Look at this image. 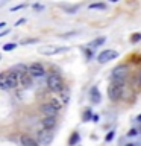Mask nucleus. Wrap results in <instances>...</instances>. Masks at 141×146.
Wrapping results in <instances>:
<instances>
[{"label": "nucleus", "mask_w": 141, "mask_h": 146, "mask_svg": "<svg viewBox=\"0 0 141 146\" xmlns=\"http://www.w3.org/2000/svg\"><path fill=\"white\" fill-rule=\"evenodd\" d=\"M47 87H49V90L55 91V93H61V91L64 90L62 78L59 75H56V73H52V75L47 78Z\"/></svg>", "instance_id": "f257e3e1"}, {"label": "nucleus", "mask_w": 141, "mask_h": 146, "mask_svg": "<svg viewBox=\"0 0 141 146\" xmlns=\"http://www.w3.org/2000/svg\"><path fill=\"white\" fill-rule=\"evenodd\" d=\"M123 94V84H117V82H112L111 85L108 87V96L111 100H118Z\"/></svg>", "instance_id": "f03ea898"}, {"label": "nucleus", "mask_w": 141, "mask_h": 146, "mask_svg": "<svg viewBox=\"0 0 141 146\" xmlns=\"http://www.w3.org/2000/svg\"><path fill=\"white\" fill-rule=\"evenodd\" d=\"M127 76V67L126 66H118L117 68H114L112 72V79L114 82H117V84H123Z\"/></svg>", "instance_id": "7ed1b4c3"}, {"label": "nucleus", "mask_w": 141, "mask_h": 146, "mask_svg": "<svg viewBox=\"0 0 141 146\" xmlns=\"http://www.w3.org/2000/svg\"><path fill=\"white\" fill-rule=\"evenodd\" d=\"M118 56V52L117 50H114V49H106V50H103V52H100L97 55V61L100 64H103V62H108V61H111V59L114 58H117Z\"/></svg>", "instance_id": "20e7f679"}, {"label": "nucleus", "mask_w": 141, "mask_h": 146, "mask_svg": "<svg viewBox=\"0 0 141 146\" xmlns=\"http://www.w3.org/2000/svg\"><path fill=\"white\" fill-rule=\"evenodd\" d=\"M27 73L32 76V78H41V76H44V67L41 66V64L38 62H34V64H30L29 67H27Z\"/></svg>", "instance_id": "39448f33"}, {"label": "nucleus", "mask_w": 141, "mask_h": 146, "mask_svg": "<svg viewBox=\"0 0 141 146\" xmlns=\"http://www.w3.org/2000/svg\"><path fill=\"white\" fill-rule=\"evenodd\" d=\"M67 47H58V46H49V47H43L40 49L41 55H45V56H52V55H58L61 52H65Z\"/></svg>", "instance_id": "423d86ee"}, {"label": "nucleus", "mask_w": 141, "mask_h": 146, "mask_svg": "<svg viewBox=\"0 0 141 146\" xmlns=\"http://www.w3.org/2000/svg\"><path fill=\"white\" fill-rule=\"evenodd\" d=\"M52 140H53V134L50 131H47V129H43V131H40L38 132V141L43 146H47V145H50L52 143Z\"/></svg>", "instance_id": "0eeeda50"}, {"label": "nucleus", "mask_w": 141, "mask_h": 146, "mask_svg": "<svg viewBox=\"0 0 141 146\" xmlns=\"http://www.w3.org/2000/svg\"><path fill=\"white\" fill-rule=\"evenodd\" d=\"M6 79H8V87L9 88H15V87L18 85V82H20V79H18V73L15 72H11V73H6Z\"/></svg>", "instance_id": "6e6552de"}, {"label": "nucleus", "mask_w": 141, "mask_h": 146, "mask_svg": "<svg viewBox=\"0 0 141 146\" xmlns=\"http://www.w3.org/2000/svg\"><path fill=\"white\" fill-rule=\"evenodd\" d=\"M41 111H43V114L45 117H55L58 114V110L55 107H52L50 104H44L43 107H41Z\"/></svg>", "instance_id": "1a4fd4ad"}, {"label": "nucleus", "mask_w": 141, "mask_h": 146, "mask_svg": "<svg viewBox=\"0 0 141 146\" xmlns=\"http://www.w3.org/2000/svg\"><path fill=\"white\" fill-rule=\"evenodd\" d=\"M90 99L93 104H100V100H102V96H100V91L97 87H93V88L90 90Z\"/></svg>", "instance_id": "9d476101"}, {"label": "nucleus", "mask_w": 141, "mask_h": 146, "mask_svg": "<svg viewBox=\"0 0 141 146\" xmlns=\"http://www.w3.org/2000/svg\"><path fill=\"white\" fill-rule=\"evenodd\" d=\"M18 79H20L21 85H23V87H26V88H29V87H32V76L29 75V73H20Z\"/></svg>", "instance_id": "9b49d317"}, {"label": "nucleus", "mask_w": 141, "mask_h": 146, "mask_svg": "<svg viewBox=\"0 0 141 146\" xmlns=\"http://www.w3.org/2000/svg\"><path fill=\"white\" fill-rule=\"evenodd\" d=\"M43 126H44V129H47V131H50L52 128H55V125H56V119L55 117H44L43 119Z\"/></svg>", "instance_id": "f8f14e48"}, {"label": "nucleus", "mask_w": 141, "mask_h": 146, "mask_svg": "<svg viewBox=\"0 0 141 146\" xmlns=\"http://www.w3.org/2000/svg\"><path fill=\"white\" fill-rule=\"evenodd\" d=\"M20 141H21L23 146H38V143H36V141L32 139V137H29V135H21Z\"/></svg>", "instance_id": "ddd939ff"}, {"label": "nucleus", "mask_w": 141, "mask_h": 146, "mask_svg": "<svg viewBox=\"0 0 141 146\" xmlns=\"http://www.w3.org/2000/svg\"><path fill=\"white\" fill-rule=\"evenodd\" d=\"M105 41H106V38H105V36H99V38H96L94 41H91V43L88 44V47H91V49L99 47V46H102Z\"/></svg>", "instance_id": "4468645a"}, {"label": "nucleus", "mask_w": 141, "mask_h": 146, "mask_svg": "<svg viewBox=\"0 0 141 146\" xmlns=\"http://www.w3.org/2000/svg\"><path fill=\"white\" fill-rule=\"evenodd\" d=\"M0 88L2 90H8L9 87H8V79H6V75H0Z\"/></svg>", "instance_id": "2eb2a0df"}, {"label": "nucleus", "mask_w": 141, "mask_h": 146, "mask_svg": "<svg viewBox=\"0 0 141 146\" xmlns=\"http://www.w3.org/2000/svg\"><path fill=\"white\" fill-rule=\"evenodd\" d=\"M49 104H50V105H52V107H55V108H56V110H58V111H59V110H61V105H62V104H61V102H59V100L56 99V98H53V99H52V100H50V102H49Z\"/></svg>", "instance_id": "dca6fc26"}, {"label": "nucleus", "mask_w": 141, "mask_h": 146, "mask_svg": "<svg viewBox=\"0 0 141 146\" xmlns=\"http://www.w3.org/2000/svg\"><path fill=\"white\" fill-rule=\"evenodd\" d=\"M88 8L90 9H105V8H106V5H105V3H91Z\"/></svg>", "instance_id": "f3484780"}, {"label": "nucleus", "mask_w": 141, "mask_h": 146, "mask_svg": "<svg viewBox=\"0 0 141 146\" xmlns=\"http://www.w3.org/2000/svg\"><path fill=\"white\" fill-rule=\"evenodd\" d=\"M77 141H79V134H77V132H73V135L70 137V141H68V143L73 146V145H76Z\"/></svg>", "instance_id": "a211bd4d"}, {"label": "nucleus", "mask_w": 141, "mask_h": 146, "mask_svg": "<svg viewBox=\"0 0 141 146\" xmlns=\"http://www.w3.org/2000/svg\"><path fill=\"white\" fill-rule=\"evenodd\" d=\"M15 47H17L15 43H8V44L3 46V50H5V52H11V50H14Z\"/></svg>", "instance_id": "6ab92c4d"}, {"label": "nucleus", "mask_w": 141, "mask_h": 146, "mask_svg": "<svg viewBox=\"0 0 141 146\" xmlns=\"http://www.w3.org/2000/svg\"><path fill=\"white\" fill-rule=\"evenodd\" d=\"M140 40H141V34H140V32L132 34V36H130V41H132V43H138Z\"/></svg>", "instance_id": "aec40b11"}, {"label": "nucleus", "mask_w": 141, "mask_h": 146, "mask_svg": "<svg viewBox=\"0 0 141 146\" xmlns=\"http://www.w3.org/2000/svg\"><path fill=\"white\" fill-rule=\"evenodd\" d=\"M91 117H93V113H91V110H85L84 117H82V119H84V122H88Z\"/></svg>", "instance_id": "412c9836"}, {"label": "nucleus", "mask_w": 141, "mask_h": 146, "mask_svg": "<svg viewBox=\"0 0 141 146\" xmlns=\"http://www.w3.org/2000/svg\"><path fill=\"white\" fill-rule=\"evenodd\" d=\"M61 93H62V102H64V104H67V102H68V99H70V98H68V96H70V94H68V91L62 90Z\"/></svg>", "instance_id": "4be33fe9"}, {"label": "nucleus", "mask_w": 141, "mask_h": 146, "mask_svg": "<svg viewBox=\"0 0 141 146\" xmlns=\"http://www.w3.org/2000/svg\"><path fill=\"white\" fill-rule=\"evenodd\" d=\"M36 41H38L36 38H32V40H23V41H21V44H32V43H36Z\"/></svg>", "instance_id": "5701e85b"}, {"label": "nucleus", "mask_w": 141, "mask_h": 146, "mask_svg": "<svg viewBox=\"0 0 141 146\" xmlns=\"http://www.w3.org/2000/svg\"><path fill=\"white\" fill-rule=\"evenodd\" d=\"M114 134H115V132H114V131H111V132H109V134L106 135V140H108V141H111V140L114 139Z\"/></svg>", "instance_id": "b1692460"}, {"label": "nucleus", "mask_w": 141, "mask_h": 146, "mask_svg": "<svg viewBox=\"0 0 141 146\" xmlns=\"http://www.w3.org/2000/svg\"><path fill=\"white\" fill-rule=\"evenodd\" d=\"M127 135H129V137H134V135H136V129H130L129 132H127Z\"/></svg>", "instance_id": "393cba45"}, {"label": "nucleus", "mask_w": 141, "mask_h": 146, "mask_svg": "<svg viewBox=\"0 0 141 146\" xmlns=\"http://www.w3.org/2000/svg\"><path fill=\"white\" fill-rule=\"evenodd\" d=\"M24 21H26V18H20V20H18V21L15 23V26H20V25H23Z\"/></svg>", "instance_id": "a878e982"}, {"label": "nucleus", "mask_w": 141, "mask_h": 146, "mask_svg": "<svg viewBox=\"0 0 141 146\" xmlns=\"http://www.w3.org/2000/svg\"><path fill=\"white\" fill-rule=\"evenodd\" d=\"M21 8H24V5H17V6L12 8V11H17V9H21Z\"/></svg>", "instance_id": "bb28decb"}, {"label": "nucleus", "mask_w": 141, "mask_h": 146, "mask_svg": "<svg viewBox=\"0 0 141 146\" xmlns=\"http://www.w3.org/2000/svg\"><path fill=\"white\" fill-rule=\"evenodd\" d=\"M8 32H9L8 29H6V31H3V32H0V38H2V36H3V35H6V34H8Z\"/></svg>", "instance_id": "cd10ccee"}, {"label": "nucleus", "mask_w": 141, "mask_h": 146, "mask_svg": "<svg viewBox=\"0 0 141 146\" xmlns=\"http://www.w3.org/2000/svg\"><path fill=\"white\" fill-rule=\"evenodd\" d=\"M34 9H43V6L41 5H34Z\"/></svg>", "instance_id": "c85d7f7f"}, {"label": "nucleus", "mask_w": 141, "mask_h": 146, "mask_svg": "<svg viewBox=\"0 0 141 146\" xmlns=\"http://www.w3.org/2000/svg\"><path fill=\"white\" fill-rule=\"evenodd\" d=\"M136 81H138V84L141 85V73H140V75H138V76H136Z\"/></svg>", "instance_id": "c756f323"}, {"label": "nucleus", "mask_w": 141, "mask_h": 146, "mask_svg": "<svg viewBox=\"0 0 141 146\" xmlns=\"http://www.w3.org/2000/svg\"><path fill=\"white\" fill-rule=\"evenodd\" d=\"M5 26H6V23H3V21H2V23H0V29H3V27H5Z\"/></svg>", "instance_id": "7c9ffc66"}, {"label": "nucleus", "mask_w": 141, "mask_h": 146, "mask_svg": "<svg viewBox=\"0 0 141 146\" xmlns=\"http://www.w3.org/2000/svg\"><path fill=\"white\" fill-rule=\"evenodd\" d=\"M126 146H135V145H132V143H127Z\"/></svg>", "instance_id": "2f4dec72"}, {"label": "nucleus", "mask_w": 141, "mask_h": 146, "mask_svg": "<svg viewBox=\"0 0 141 146\" xmlns=\"http://www.w3.org/2000/svg\"><path fill=\"white\" fill-rule=\"evenodd\" d=\"M138 120H140V122H141V114H140V116H138Z\"/></svg>", "instance_id": "473e14b6"}, {"label": "nucleus", "mask_w": 141, "mask_h": 146, "mask_svg": "<svg viewBox=\"0 0 141 146\" xmlns=\"http://www.w3.org/2000/svg\"><path fill=\"white\" fill-rule=\"evenodd\" d=\"M0 59H2V55H0Z\"/></svg>", "instance_id": "72a5a7b5"}, {"label": "nucleus", "mask_w": 141, "mask_h": 146, "mask_svg": "<svg viewBox=\"0 0 141 146\" xmlns=\"http://www.w3.org/2000/svg\"><path fill=\"white\" fill-rule=\"evenodd\" d=\"M140 131H141V128H140Z\"/></svg>", "instance_id": "f704fd0d"}]
</instances>
